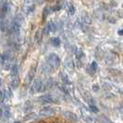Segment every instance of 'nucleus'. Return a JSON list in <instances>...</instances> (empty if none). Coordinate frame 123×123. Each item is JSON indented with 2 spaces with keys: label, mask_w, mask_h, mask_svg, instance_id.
I'll return each instance as SVG.
<instances>
[{
  "label": "nucleus",
  "mask_w": 123,
  "mask_h": 123,
  "mask_svg": "<svg viewBox=\"0 0 123 123\" xmlns=\"http://www.w3.org/2000/svg\"><path fill=\"white\" fill-rule=\"evenodd\" d=\"M46 63L49 65L52 68H57L60 66V63L61 60L59 58V56L56 55V54H49L46 57Z\"/></svg>",
  "instance_id": "nucleus-1"
},
{
  "label": "nucleus",
  "mask_w": 123,
  "mask_h": 123,
  "mask_svg": "<svg viewBox=\"0 0 123 123\" xmlns=\"http://www.w3.org/2000/svg\"><path fill=\"white\" fill-rule=\"evenodd\" d=\"M10 10L9 3L7 1H3L1 6H0V19L1 21H5L7 14Z\"/></svg>",
  "instance_id": "nucleus-2"
},
{
  "label": "nucleus",
  "mask_w": 123,
  "mask_h": 123,
  "mask_svg": "<svg viewBox=\"0 0 123 123\" xmlns=\"http://www.w3.org/2000/svg\"><path fill=\"white\" fill-rule=\"evenodd\" d=\"M42 86H43V81L40 79H35L32 85L31 86L30 92L31 94H34L35 92H42Z\"/></svg>",
  "instance_id": "nucleus-3"
},
{
  "label": "nucleus",
  "mask_w": 123,
  "mask_h": 123,
  "mask_svg": "<svg viewBox=\"0 0 123 123\" xmlns=\"http://www.w3.org/2000/svg\"><path fill=\"white\" fill-rule=\"evenodd\" d=\"M35 73H36V67L33 66V67H31V69L29 70V72H28L26 78H25V80H24L25 85H30V83L32 81L34 76H35Z\"/></svg>",
  "instance_id": "nucleus-4"
},
{
  "label": "nucleus",
  "mask_w": 123,
  "mask_h": 123,
  "mask_svg": "<svg viewBox=\"0 0 123 123\" xmlns=\"http://www.w3.org/2000/svg\"><path fill=\"white\" fill-rule=\"evenodd\" d=\"M38 101L41 103H43V104H48V103L56 102V99L51 94H43V95H41L38 97Z\"/></svg>",
  "instance_id": "nucleus-5"
},
{
  "label": "nucleus",
  "mask_w": 123,
  "mask_h": 123,
  "mask_svg": "<svg viewBox=\"0 0 123 123\" xmlns=\"http://www.w3.org/2000/svg\"><path fill=\"white\" fill-rule=\"evenodd\" d=\"M55 114V109L53 107H50V106H45V107L42 108L39 112V115L43 116V117H49V116H53Z\"/></svg>",
  "instance_id": "nucleus-6"
},
{
  "label": "nucleus",
  "mask_w": 123,
  "mask_h": 123,
  "mask_svg": "<svg viewBox=\"0 0 123 123\" xmlns=\"http://www.w3.org/2000/svg\"><path fill=\"white\" fill-rule=\"evenodd\" d=\"M63 115L65 116V117H67L68 119H69L72 122H78L79 121V117L71 111H64Z\"/></svg>",
  "instance_id": "nucleus-7"
},
{
  "label": "nucleus",
  "mask_w": 123,
  "mask_h": 123,
  "mask_svg": "<svg viewBox=\"0 0 123 123\" xmlns=\"http://www.w3.org/2000/svg\"><path fill=\"white\" fill-rule=\"evenodd\" d=\"M54 85V80H52L51 78L50 79H47L46 80L43 81V86H42V92H45L47 90L51 89Z\"/></svg>",
  "instance_id": "nucleus-8"
},
{
  "label": "nucleus",
  "mask_w": 123,
  "mask_h": 123,
  "mask_svg": "<svg viewBox=\"0 0 123 123\" xmlns=\"http://www.w3.org/2000/svg\"><path fill=\"white\" fill-rule=\"evenodd\" d=\"M19 84H20V80H19L18 76L14 77L12 79V80L10 81V87H11V89H14V90L17 89L19 86Z\"/></svg>",
  "instance_id": "nucleus-9"
},
{
  "label": "nucleus",
  "mask_w": 123,
  "mask_h": 123,
  "mask_svg": "<svg viewBox=\"0 0 123 123\" xmlns=\"http://www.w3.org/2000/svg\"><path fill=\"white\" fill-rule=\"evenodd\" d=\"M97 68H98L97 63H96L95 61H92V63H91V65L89 66V68H87V70H88V72H89L90 74L93 75V74L95 73V71H96Z\"/></svg>",
  "instance_id": "nucleus-10"
},
{
  "label": "nucleus",
  "mask_w": 123,
  "mask_h": 123,
  "mask_svg": "<svg viewBox=\"0 0 123 123\" xmlns=\"http://www.w3.org/2000/svg\"><path fill=\"white\" fill-rule=\"evenodd\" d=\"M60 78H61L62 82H63L64 84L68 85V84H70V83H71V82H70V80H69V79H68V75H67L66 73H64V72L60 73Z\"/></svg>",
  "instance_id": "nucleus-11"
},
{
  "label": "nucleus",
  "mask_w": 123,
  "mask_h": 123,
  "mask_svg": "<svg viewBox=\"0 0 123 123\" xmlns=\"http://www.w3.org/2000/svg\"><path fill=\"white\" fill-rule=\"evenodd\" d=\"M33 108V104L31 101H26L24 104V106H23V111L24 112H28V111L31 110Z\"/></svg>",
  "instance_id": "nucleus-12"
},
{
  "label": "nucleus",
  "mask_w": 123,
  "mask_h": 123,
  "mask_svg": "<svg viewBox=\"0 0 123 123\" xmlns=\"http://www.w3.org/2000/svg\"><path fill=\"white\" fill-rule=\"evenodd\" d=\"M42 71L45 74L51 73V71H52V68L50 67L47 63H44V64L42 65Z\"/></svg>",
  "instance_id": "nucleus-13"
},
{
  "label": "nucleus",
  "mask_w": 123,
  "mask_h": 123,
  "mask_svg": "<svg viewBox=\"0 0 123 123\" xmlns=\"http://www.w3.org/2000/svg\"><path fill=\"white\" fill-rule=\"evenodd\" d=\"M18 67L17 64H13L12 66H11V68H10V73L12 75L13 77H16L17 75H18Z\"/></svg>",
  "instance_id": "nucleus-14"
},
{
  "label": "nucleus",
  "mask_w": 123,
  "mask_h": 123,
  "mask_svg": "<svg viewBox=\"0 0 123 123\" xmlns=\"http://www.w3.org/2000/svg\"><path fill=\"white\" fill-rule=\"evenodd\" d=\"M50 42H51V43H52L54 46H56V47L59 46L60 43H61L60 39L57 38V37H53V38H51V39H50Z\"/></svg>",
  "instance_id": "nucleus-15"
},
{
  "label": "nucleus",
  "mask_w": 123,
  "mask_h": 123,
  "mask_svg": "<svg viewBox=\"0 0 123 123\" xmlns=\"http://www.w3.org/2000/svg\"><path fill=\"white\" fill-rule=\"evenodd\" d=\"M98 119L101 121V123H113L109 118H107L105 116H101L100 117H98Z\"/></svg>",
  "instance_id": "nucleus-16"
},
{
  "label": "nucleus",
  "mask_w": 123,
  "mask_h": 123,
  "mask_svg": "<svg viewBox=\"0 0 123 123\" xmlns=\"http://www.w3.org/2000/svg\"><path fill=\"white\" fill-rule=\"evenodd\" d=\"M47 26H48V28H49V31L50 32H55V25L54 22H52V21H50L47 23Z\"/></svg>",
  "instance_id": "nucleus-17"
},
{
  "label": "nucleus",
  "mask_w": 123,
  "mask_h": 123,
  "mask_svg": "<svg viewBox=\"0 0 123 123\" xmlns=\"http://www.w3.org/2000/svg\"><path fill=\"white\" fill-rule=\"evenodd\" d=\"M75 54H76V57H77V59H80L81 57H83V56H84V53H83L81 50H77V51L75 52Z\"/></svg>",
  "instance_id": "nucleus-18"
},
{
  "label": "nucleus",
  "mask_w": 123,
  "mask_h": 123,
  "mask_svg": "<svg viewBox=\"0 0 123 123\" xmlns=\"http://www.w3.org/2000/svg\"><path fill=\"white\" fill-rule=\"evenodd\" d=\"M34 117H35V113H30V114H28L27 116H25L24 118H23V120H24V121H28V120H30L31 118H33Z\"/></svg>",
  "instance_id": "nucleus-19"
},
{
  "label": "nucleus",
  "mask_w": 123,
  "mask_h": 123,
  "mask_svg": "<svg viewBox=\"0 0 123 123\" xmlns=\"http://www.w3.org/2000/svg\"><path fill=\"white\" fill-rule=\"evenodd\" d=\"M48 14H49V8L48 7H45L43 11V19H45Z\"/></svg>",
  "instance_id": "nucleus-20"
},
{
  "label": "nucleus",
  "mask_w": 123,
  "mask_h": 123,
  "mask_svg": "<svg viewBox=\"0 0 123 123\" xmlns=\"http://www.w3.org/2000/svg\"><path fill=\"white\" fill-rule=\"evenodd\" d=\"M90 110L92 111V112H93V113H97L99 111V109L95 106V105H90Z\"/></svg>",
  "instance_id": "nucleus-21"
},
{
  "label": "nucleus",
  "mask_w": 123,
  "mask_h": 123,
  "mask_svg": "<svg viewBox=\"0 0 123 123\" xmlns=\"http://www.w3.org/2000/svg\"><path fill=\"white\" fill-rule=\"evenodd\" d=\"M68 13L70 15H73L74 13H75V7L72 5H69V6H68Z\"/></svg>",
  "instance_id": "nucleus-22"
},
{
  "label": "nucleus",
  "mask_w": 123,
  "mask_h": 123,
  "mask_svg": "<svg viewBox=\"0 0 123 123\" xmlns=\"http://www.w3.org/2000/svg\"><path fill=\"white\" fill-rule=\"evenodd\" d=\"M6 93H5V91H0V102H3L4 98L6 97Z\"/></svg>",
  "instance_id": "nucleus-23"
},
{
  "label": "nucleus",
  "mask_w": 123,
  "mask_h": 123,
  "mask_svg": "<svg viewBox=\"0 0 123 123\" xmlns=\"http://www.w3.org/2000/svg\"><path fill=\"white\" fill-rule=\"evenodd\" d=\"M43 34L44 35H47V34H49V28H48V26H47V24L44 26V28H43Z\"/></svg>",
  "instance_id": "nucleus-24"
},
{
  "label": "nucleus",
  "mask_w": 123,
  "mask_h": 123,
  "mask_svg": "<svg viewBox=\"0 0 123 123\" xmlns=\"http://www.w3.org/2000/svg\"><path fill=\"white\" fill-rule=\"evenodd\" d=\"M66 67L68 68H73L74 65H73V62L72 61H69V62H67L66 63Z\"/></svg>",
  "instance_id": "nucleus-25"
},
{
  "label": "nucleus",
  "mask_w": 123,
  "mask_h": 123,
  "mask_svg": "<svg viewBox=\"0 0 123 123\" xmlns=\"http://www.w3.org/2000/svg\"><path fill=\"white\" fill-rule=\"evenodd\" d=\"M92 88V91H93V92H98L99 89H100V87H99L98 84H93Z\"/></svg>",
  "instance_id": "nucleus-26"
},
{
  "label": "nucleus",
  "mask_w": 123,
  "mask_h": 123,
  "mask_svg": "<svg viewBox=\"0 0 123 123\" xmlns=\"http://www.w3.org/2000/svg\"><path fill=\"white\" fill-rule=\"evenodd\" d=\"M60 8H61V6L56 5V6L52 7V10H53V11H58V10H60Z\"/></svg>",
  "instance_id": "nucleus-27"
},
{
  "label": "nucleus",
  "mask_w": 123,
  "mask_h": 123,
  "mask_svg": "<svg viewBox=\"0 0 123 123\" xmlns=\"http://www.w3.org/2000/svg\"><path fill=\"white\" fill-rule=\"evenodd\" d=\"M35 39H36V41H38V42L41 41V32L40 31H37L36 35H35Z\"/></svg>",
  "instance_id": "nucleus-28"
},
{
  "label": "nucleus",
  "mask_w": 123,
  "mask_h": 123,
  "mask_svg": "<svg viewBox=\"0 0 123 123\" xmlns=\"http://www.w3.org/2000/svg\"><path fill=\"white\" fill-rule=\"evenodd\" d=\"M85 120H86L88 123H92V121H93V118L91 117H89V116H86V117H85Z\"/></svg>",
  "instance_id": "nucleus-29"
},
{
  "label": "nucleus",
  "mask_w": 123,
  "mask_h": 123,
  "mask_svg": "<svg viewBox=\"0 0 123 123\" xmlns=\"http://www.w3.org/2000/svg\"><path fill=\"white\" fill-rule=\"evenodd\" d=\"M33 9H34V6H30V7H29V8H28V13L32 12V11H33Z\"/></svg>",
  "instance_id": "nucleus-30"
},
{
  "label": "nucleus",
  "mask_w": 123,
  "mask_h": 123,
  "mask_svg": "<svg viewBox=\"0 0 123 123\" xmlns=\"http://www.w3.org/2000/svg\"><path fill=\"white\" fill-rule=\"evenodd\" d=\"M3 116H4V112H3V110L0 108V118L3 117Z\"/></svg>",
  "instance_id": "nucleus-31"
},
{
  "label": "nucleus",
  "mask_w": 123,
  "mask_h": 123,
  "mask_svg": "<svg viewBox=\"0 0 123 123\" xmlns=\"http://www.w3.org/2000/svg\"><path fill=\"white\" fill-rule=\"evenodd\" d=\"M118 34H119V35H123V29L118 31Z\"/></svg>",
  "instance_id": "nucleus-32"
},
{
  "label": "nucleus",
  "mask_w": 123,
  "mask_h": 123,
  "mask_svg": "<svg viewBox=\"0 0 123 123\" xmlns=\"http://www.w3.org/2000/svg\"><path fill=\"white\" fill-rule=\"evenodd\" d=\"M13 123H22V121H19V120H17V121H15V122Z\"/></svg>",
  "instance_id": "nucleus-33"
},
{
  "label": "nucleus",
  "mask_w": 123,
  "mask_h": 123,
  "mask_svg": "<svg viewBox=\"0 0 123 123\" xmlns=\"http://www.w3.org/2000/svg\"><path fill=\"white\" fill-rule=\"evenodd\" d=\"M0 84H1V79H0Z\"/></svg>",
  "instance_id": "nucleus-34"
}]
</instances>
